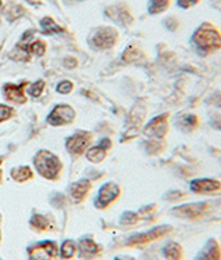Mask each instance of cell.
I'll return each instance as SVG.
<instances>
[{"mask_svg":"<svg viewBox=\"0 0 221 260\" xmlns=\"http://www.w3.org/2000/svg\"><path fill=\"white\" fill-rule=\"evenodd\" d=\"M115 260H123V259H119V257H116V259Z\"/></svg>","mask_w":221,"mask_h":260,"instance_id":"4dcf8cb0","label":"cell"},{"mask_svg":"<svg viewBox=\"0 0 221 260\" xmlns=\"http://www.w3.org/2000/svg\"><path fill=\"white\" fill-rule=\"evenodd\" d=\"M220 245H221V242H220Z\"/></svg>","mask_w":221,"mask_h":260,"instance_id":"836d02e7","label":"cell"},{"mask_svg":"<svg viewBox=\"0 0 221 260\" xmlns=\"http://www.w3.org/2000/svg\"><path fill=\"white\" fill-rule=\"evenodd\" d=\"M91 139L90 133H85V132H79L72 137L68 139L66 141V150L69 152H75V154H82L86 150V147L89 145Z\"/></svg>","mask_w":221,"mask_h":260,"instance_id":"7c38bea8","label":"cell"},{"mask_svg":"<svg viewBox=\"0 0 221 260\" xmlns=\"http://www.w3.org/2000/svg\"><path fill=\"white\" fill-rule=\"evenodd\" d=\"M73 119H75V111L69 105H57L49 115V123L53 126L66 125Z\"/></svg>","mask_w":221,"mask_h":260,"instance_id":"52a82bcc","label":"cell"},{"mask_svg":"<svg viewBox=\"0 0 221 260\" xmlns=\"http://www.w3.org/2000/svg\"><path fill=\"white\" fill-rule=\"evenodd\" d=\"M43 89H45V82H43V80H38L36 83H33V85L29 87V94L32 95V97H39V95L42 94Z\"/></svg>","mask_w":221,"mask_h":260,"instance_id":"484cf974","label":"cell"},{"mask_svg":"<svg viewBox=\"0 0 221 260\" xmlns=\"http://www.w3.org/2000/svg\"><path fill=\"white\" fill-rule=\"evenodd\" d=\"M170 5V0H150V13L151 14H161Z\"/></svg>","mask_w":221,"mask_h":260,"instance_id":"ffe728a7","label":"cell"},{"mask_svg":"<svg viewBox=\"0 0 221 260\" xmlns=\"http://www.w3.org/2000/svg\"><path fill=\"white\" fill-rule=\"evenodd\" d=\"M118 40V32L112 28H101L93 36V46L96 49H110Z\"/></svg>","mask_w":221,"mask_h":260,"instance_id":"ba28073f","label":"cell"},{"mask_svg":"<svg viewBox=\"0 0 221 260\" xmlns=\"http://www.w3.org/2000/svg\"><path fill=\"white\" fill-rule=\"evenodd\" d=\"M35 166L38 172L46 179H55L62 168L60 159L49 151H41L35 156Z\"/></svg>","mask_w":221,"mask_h":260,"instance_id":"7a4b0ae2","label":"cell"},{"mask_svg":"<svg viewBox=\"0 0 221 260\" xmlns=\"http://www.w3.org/2000/svg\"><path fill=\"white\" fill-rule=\"evenodd\" d=\"M0 162H2V159H0Z\"/></svg>","mask_w":221,"mask_h":260,"instance_id":"d6a6232c","label":"cell"},{"mask_svg":"<svg viewBox=\"0 0 221 260\" xmlns=\"http://www.w3.org/2000/svg\"><path fill=\"white\" fill-rule=\"evenodd\" d=\"M201 0H177V6L182 9V10H188V9H191L194 6H196L199 3Z\"/></svg>","mask_w":221,"mask_h":260,"instance_id":"4316f807","label":"cell"},{"mask_svg":"<svg viewBox=\"0 0 221 260\" xmlns=\"http://www.w3.org/2000/svg\"><path fill=\"white\" fill-rule=\"evenodd\" d=\"M209 210H210V202L202 201V202H191L186 205L176 206L171 209V215L181 220H199L206 216Z\"/></svg>","mask_w":221,"mask_h":260,"instance_id":"3957f363","label":"cell"},{"mask_svg":"<svg viewBox=\"0 0 221 260\" xmlns=\"http://www.w3.org/2000/svg\"><path fill=\"white\" fill-rule=\"evenodd\" d=\"M79 250H81L82 256H94L98 253V245H97L94 241L91 240H82L81 244H79Z\"/></svg>","mask_w":221,"mask_h":260,"instance_id":"ac0fdd59","label":"cell"},{"mask_svg":"<svg viewBox=\"0 0 221 260\" xmlns=\"http://www.w3.org/2000/svg\"><path fill=\"white\" fill-rule=\"evenodd\" d=\"M198 125H199V119L194 114H186V115L181 118L180 122H178V126H180L181 129L187 130V132L195 130L198 127Z\"/></svg>","mask_w":221,"mask_h":260,"instance_id":"e0dca14e","label":"cell"},{"mask_svg":"<svg viewBox=\"0 0 221 260\" xmlns=\"http://www.w3.org/2000/svg\"><path fill=\"white\" fill-rule=\"evenodd\" d=\"M173 230V227L169 224L158 225V227H154L151 230L145 231V233H138V234L131 235L130 238L127 240V246H138V245H145V244H150V242H154V241H158L166 237L170 231Z\"/></svg>","mask_w":221,"mask_h":260,"instance_id":"277c9868","label":"cell"},{"mask_svg":"<svg viewBox=\"0 0 221 260\" xmlns=\"http://www.w3.org/2000/svg\"><path fill=\"white\" fill-rule=\"evenodd\" d=\"M190 190L201 195L216 194L221 191V181L217 179H210V177H198L191 180Z\"/></svg>","mask_w":221,"mask_h":260,"instance_id":"5b68a950","label":"cell"},{"mask_svg":"<svg viewBox=\"0 0 221 260\" xmlns=\"http://www.w3.org/2000/svg\"><path fill=\"white\" fill-rule=\"evenodd\" d=\"M57 256V246L51 241L29 248V260H51Z\"/></svg>","mask_w":221,"mask_h":260,"instance_id":"9c48e42d","label":"cell"},{"mask_svg":"<svg viewBox=\"0 0 221 260\" xmlns=\"http://www.w3.org/2000/svg\"><path fill=\"white\" fill-rule=\"evenodd\" d=\"M121 194V188L119 185L115 184V183H108L105 184L98 192V198L96 201L97 208H106L108 205H110L115 200H118V197Z\"/></svg>","mask_w":221,"mask_h":260,"instance_id":"8fae6325","label":"cell"},{"mask_svg":"<svg viewBox=\"0 0 221 260\" xmlns=\"http://www.w3.org/2000/svg\"><path fill=\"white\" fill-rule=\"evenodd\" d=\"M191 42L198 54L206 57L221 49V32L211 22H202L191 36Z\"/></svg>","mask_w":221,"mask_h":260,"instance_id":"6da1fadb","label":"cell"},{"mask_svg":"<svg viewBox=\"0 0 221 260\" xmlns=\"http://www.w3.org/2000/svg\"><path fill=\"white\" fill-rule=\"evenodd\" d=\"M76 252V245L73 241L66 240L62 245H61V257L62 259H70L73 257Z\"/></svg>","mask_w":221,"mask_h":260,"instance_id":"7402d4cb","label":"cell"},{"mask_svg":"<svg viewBox=\"0 0 221 260\" xmlns=\"http://www.w3.org/2000/svg\"><path fill=\"white\" fill-rule=\"evenodd\" d=\"M194 260H221L220 241H217L216 238H209L196 252Z\"/></svg>","mask_w":221,"mask_h":260,"instance_id":"8992f818","label":"cell"},{"mask_svg":"<svg viewBox=\"0 0 221 260\" xmlns=\"http://www.w3.org/2000/svg\"><path fill=\"white\" fill-rule=\"evenodd\" d=\"M6 94V99L14 101V103H25L26 99L24 95V86H15V85H6L5 89H3Z\"/></svg>","mask_w":221,"mask_h":260,"instance_id":"5bb4252c","label":"cell"},{"mask_svg":"<svg viewBox=\"0 0 221 260\" xmlns=\"http://www.w3.org/2000/svg\"><path fill=\"white\" fill-rule=\"evenodd\" d=\"M30 225H32L33 229H36V230L43 231L49 227V220H47L46 217H43V216L35 215L30 219Z\"/></svg>","mask_w":221,"mask_h":260,"instance_id":"603a6c76","label":"cell"},{"mask_svg":"<svg viewBox=\"0 0 221 260\" xmlns=\"http://www.w3.org/2000/svg\"><path fill=\"white\" fill-rule=\"evenodd\" d=\"M138 221V215L137 213H133V212H126L125 215L121 217V223L126 225H131L136 224Z\"/></svg>","mask_w":221,"mask_h":260,"instance_id":"cb8c5ba5","label":"cell"},{"mask_svg":"<svg viewBox=\"0 0 221 260\" xmlns=\"http://www.w3.org/2000/svg\"><path fill=\"white\" fill-rule=\"evenodd\" d=\"M169 123H167V115L156 116L145 126L144 135L151 139H163L167 135Z\"/></svg>","mask_w":221,"mask_h":260,"instance_id":"30bf717a","label":"cell"},{"mask_svg":"<svg viewBox=\"0 0 221 260\" xmlns=\"http://www.w3.org/2000/svg\"><path fill=\"white\" fill-rule=\"evenodd\" d=\"M89 190H90V183L87 180H81L72 185L70 194H72V198H73L75 202H81L85 198Z\"/></svg>","mask_w":221,"mask_h":260,"instance_id":"2e32d148","label":"cell"},{"mask_svg":"<svg viewBox=\"0 0 221 260\" xmlns=\"http://www.w3.org/2000/svg\"><path fill=\"white\" fill-rule=\"evenodd\" d=\"M28 51L29 53H35V54L38 55H43L45 54V51H46V46L43 42H33L32 45H29V47H28Z\"/></svg>","mask_w":221,"mask_h":260,"instance_id":"d4e9b609","label":"cell"},{"mask_svg":"<svg viewBox=\"0 0 221 260\" xmlns=\"http://www.w3.org/2000/svg\"><path fill=\"white\" fill-rule=\"evenodd\" d=\"M0 6H2V0H0Z\"/></svg>","mask_w":221,"mask_h":260,"instance_id":"1f68e13d","label":"cell"},{"mask_svg":"<svg viewBox=\"0 0 221 260\" xmlns=\"http://www.w3.org/2000/svg\"><path fill=\"white\" fill-rule=\"evenodd\" d=\"M210 126L214 130H220L221 132V115H216L210 120Z\"/></svg>","mask_w":221,"mask_h":260,"instance_id":"f546056e","label":"cell"},{"mask_svg":"<svg viewBox=\"0 0 221 260\" xmlns=\"http://www.w3.org/2000/svg\"><path fill=\"white\" fill-rule=\"evenodd\" d=\"M72 89H73V85L70 83L69 80H64V82H61L60 85H58V87H57L58 93H62V94H66V93H69Z\"/></svg>","mask_w":221,"mask_h":260,"instance_id":"f1b7e54d","label":"cell"},{"mask_svg":"<svg viewBox=\"0 0 221 260\" xmlns=\"http://www.w3.org/2000/svg\"><path fill=\"white\" fill-rule=\"evenodd\" d=\"M11 115H13V108L7 107V105L0 104V122L9 119Z\"/></svg>","mask_w":221,"mask_h":260,"instance_id":"83f0119b","label":"cell"},{"mask_svg":"<svg viewBox=\"0 0 221 260\" xmlns=\"http://www.w3.org/2000/svg\"><path fill=\"white\" fill-rule=\"evenodd\" d=\"M110 147V141L109 140H102L101 144L98 147H94L91 148L89 152H87V159L91 160V162H101L106 156V150Z\"/></svg>","mask_w":221,"mask_h":260,"instance_id":"9a60e30c","label":"cell"},{"mask_svg":"<svg viewBox=\"0 0 221 260\" xmlns=\"http://www.w3.org/2000/svg\"><path fill=\"white\" fill-rule=\"evenodd\" d=\"M13 175V179L17 181H26L28 179L32 177V170L28 168V166H21V168H15L11 172Z\"/></svg>","mask_w":221,"mask_h":260,"instance_id":"d6986e66","label":"cell"},{"mask_svg":"<svg viewBox=\"0 0 221 260\" xmlns=\"http://www.w3.org/2000/svg\"><path fill=\"white\" fill-rule=\"evenodd\" d=\"M162 255L166 260H182L184 259V249L180 242L169 241L162 248Z\"/></svg>","mask_w":221,"mask_h":260,"instance_id":"4fadbf2b","label":"cell"},{"mask_svg":"<svg viewBox=\"0 0 221 260\" xmlns=\"http://www.w3.org/2000/svg\"><path fill=\"white\" fill-rule=\"evenodd\" d=\"M41 25L45 34H58V32H62V28L60 25H57L54 20H51L49 17H46V18L42 20Z\"/></svg>","mask_w":221,"mask_h":260,"instance_id":"44dd1931","label":"cell"}]
</instances>
